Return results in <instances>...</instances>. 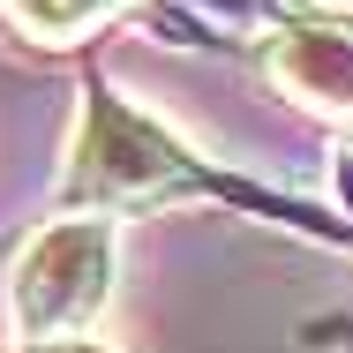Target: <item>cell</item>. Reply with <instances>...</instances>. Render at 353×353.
<instances>
[{"mask_svg":"<svg viewBox=\"0 0 353 353\" xmlns=\"http://www.w3.org/2000/svg\"><path fill=\"white\" fill-rule=\"evenodd\" d=\"M113 263H121V241H113V218L98 211H61L53 225H38L8 271V323L23 346H46V339H75L83 323H98V308L113 301Z\"/></svg>","mask_w":353,"mask_h":353,"instance_id":"6da1fadb","label":"cell"},{"mask_svg":"<svg viewBox=\"0 0 353 353\" xmlns=\"http://www.w3.org/2000/svg\"><path fill=\"white\" fill-rule=\"evenodd\" d=\"M181 188H196L188 150L158 121H143L128 98L90 90L83 121H75V150H68V203L75 211L113 218V211H136V203H158V196H181Z\"/></svg>","mask_w":353,"mask_h":353,"instance_id":"7a4b0ae2","label":"cell"},{"mask_svg":"<svg viewBox=\"0 0 353 353\" xmlns=\"http://www.w3.org/2000/svg\"><path fill=\"white\" fill-rule=\"evenodd\" d=\"M263 68L279 75L301 105L353 121V30H331V23H293V30H279V38L263 46Z\"/></svg>","mask_w":353,"mask_h":353,"instance_id":"3957f363","label":"cell"},{"mask_svg":"<svg viewBox=\"0 0 353 353\" xmlns=\"http://www.w3.org/2000/svg\"><path fill=\"white\" fill-rule=\"evenodd\" d=\"M8 8H15V23H23L30 38H46V46H68V38H83L90 23L121 15L128 0H8Z\"/></svg>","mask_w":353,"mask_h":353,"instance_id":"277c9868","label":"cell"},{"mask_svg":"<svg viewBox=\"0 0 353 353\" xmlns=\"http://www.w3.org/2000/svg\"><path fill=\"white\" fill-rule=\"evenodd\" d=\"M23 353H98V346H83V339H46V346H23Z\"/></svg>","mask_w":353,"mask_h":353,"instance_id":"5b68a950","label":"cell"}]
</instances>
